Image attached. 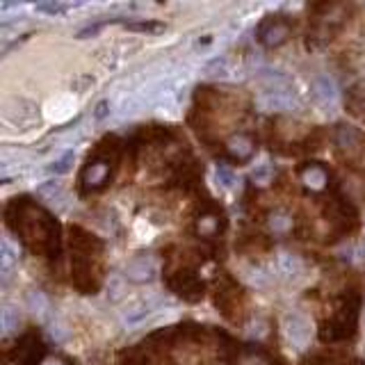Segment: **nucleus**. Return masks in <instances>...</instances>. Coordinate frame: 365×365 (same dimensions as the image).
Listing matches in <instances>:
<instances>
[{
	"label": "nucleus",
	"mask_w": 365,
	"mask_h": 365,
	"mask_svg": "<svg viewBox=\"0 0 365 365\" xmlns=\"http://www.w3.org/2000/svg\"><path fill=\"white\" fill-rule=\"evenodd\" d=\"M5 217L7 226L27 246L46 253L48 258H58L60 255V224L46 210L32 206L25 197H21L7 206Z\"/></svg>",
	"instance_id": "obj_1"
},
{
	"label": "nucleus",
	"mask_w": 365,
	"mask_h": 365,
	"mask_svg": "<svg viewBox=\"0 0 365 365\" xmlns=\"http://www.w3.org/2000/svg\"><path fill=\"white\" fill-rule=\"evenodd\" d=\"M359 308L361 299L359 295H347L343 299L340 308L336 310V315L319 326V340L322 343H338L345 340V338H352L356 331V319H359Z\"/></svg>",
	"instance_id": "obj_2"
},
{
	"label": "nucleus",
	"mask_w": 365,
	"mask_h": 365,
	"mask_svg": "<svg viewBox=\"0 0 365 365\" xmlns=\"http://www.w3.org/2000/svg\"><path fill=\"white\" fill-rule=\"evenodd\" d=\"M3 119L14 131H32L34 126H39L41 112L32 100L25 98H9L3 105Z\"/></svg>",
	"instance_id": "obj_3"
},
{
	"label": "nucleus",
	"mask_w": 365,
	"mask_h": 365,
	"mask_svg": "<svg viewBox=\"0 0 365 365\" xmlns=\"http://www.w3.org/2000/svg\"><path fill=\"white\" fill-rule=\"evenodd\" d=\"M71 279H73V286H76L82 295H94L98 290V277L94 272V265H91V255H82V253L73 255Z\"/></svg>",
	"instance_id": "obj_4"
},
{
	"label": "nucleus",
	"mask_w": 365,
	"mask_h": 365,
	"mask_svg": "<svg viewBox=\"0 0 365 365\" xmlns=\"http://www.w3.org/2000/svg\"><path fill=\"white\" fill-rule=\"evenodd\" d=\"M169 288H171V292H176V295L185 301H199L206 292L204 281H201L192 270H180L173 274V277H169Z\"/></svg>",
	"instance_id": "obj_5"
},
{
	"label": "nucleus",
	"mask_w": 365,
	"mask_h": 365,
	"mask_svg": "<svg viewBox=\"0 0 365 365\" xmlns=\"http://www.w3.org/2000/svg\"><path fill=\"white\" fill-rule=\"evenodd\" d=\"M260 112H288L297 107V98L288 89H267L255 98Z\"/></svg>",
	"instance_id": "obj_6"
},
{
	"label": "nucleus",
	"mask_w": 365,
	"mask_h": 365,
	"mask_svg": "<svg viewBox=\"0 0 365 365\" xmlns=\"http://www.w3.org/2000/svg\"><path fill=\"white\" fill-rule=\"evenodd\" d=\"M224 228H226V217L222 210L215 206L204 210L194 222V233L199 237H204V240H213V237H217Z\"/></svg>",
	"instance_id": "obj_7"
},
{
	"label": "nucleus",
	"mask_w": 365,
	"mask_h": 365,
	"mask_svg": "<svg viewBox=\"0 0 365 365\" xmlns=\"http://www.w3.org/2000/svg\"><path fill=\"white\" fill-rule=\"evenodd\" d=\"M288 36H290V23L283 21L281 16L270 18V21H265L258 27V39L263 46H267V48H277V46L286 44Z\"/></svg>",
	"instance_id": "obj_8"
},
{
	"label": "nucleus",
	"mask_w": 365,
	"mask_h": 365,
	"mask_svg": "<svg viewBox=\"0 0 365 365\" xmlns=\"http://www.w3.org/2000/svg\"><path fill=\"white\" fill-rule=\"evenodd\" d=\"M299 180L301 185L310 192H324L328 187V180H331V173L319 162H306L299 167Z\"/></svg>",
	"instance_id": "obj_9"
},
{
	"label": "nucleus",
	"mask_w": 365,
	"mask_h": 365,
	"mask_svg": "<svg viewBox=\"0 0 365 365\" xmlns=\"http://www.w3.org/2000/svg\"><path fill=\"white\" fill-rule=\"evenodd\" d=\"M14 359L21 365H41V361L46 359L44 356V343L34 333H27L23 340L16 345Z\"/></svg>",
	"instance_id": "obj_10"
},
{
	"label": "nucleus",
	"mask_w": 365,
	"mask_h": 365,
	"mask_svg": "<svg viewBox=\"0 0 365 365\" xmlns=\"http://www.w3.org/2000/svg\"><path fill=\"white\" fill-rule=\"evenodd\" d=\"M126 277L133 283H151L158 277V260L153 255H137L135 260L128 263Z\"/></svg>",
	"instance_id": "obj_11"
},
{
	"label": "nucleus",
	"mask_w": 365,
	"mask_h": 365,
	"mask_svg": "<svg viewBox=\"0 0 365 365\" xmlns=\"http://www.w3.org/2000/svg\"><path fill=\"white\" fill-rule=\"evenodd\" d=\"M224 151H226V155L231 160H235V162H246L253 155V151H255V142H253L251 135L235 133V135H231L226 140Z\"/></svg>",
	"instance_id": "obj_12"
},
{
	"label": "nucleus",
	"mask_w": 365,
	"mask_h": 365,
	"mask_svg": "<svg viewBox=\"0 0 365 365\" xmlns=\"http://www.w3.org/2000/svg\"><path fill=\"white\" fill-rule=\"evenodd\" d=\"M69 235H71V246L76 253H82V255H91V253H98L103 249V242L98 240L96 235H91L89 231L80 226H71L69 228Z\"/></svg>",
	"instance_id": "obj_13"
},
{
	"label": "nucleus",
	"mask_w": 365,
	"mask_h": 365,
	"mask_svg": "<svg viewBox=\"0 0 365 365\" xmlns=\"http://www.w3.org/2000/svg\"><path fill=\"white\" fill-rule=\"evenodd\" d=\"M326 217H331L336 226H340L343 231L356 226V210L352 204H347L345 199H333L331 206L326 208Z\"/></svg>",
	"instance_id": "obj_14"
},
{
	"label": "nucleus",
	"mask_w": 365,
	"mask_h": 365,
	"mask_svg": "<svg viewBox=\"0 0 365 365\" xmlns=\"http://www.w3.org/2000/svg\"><path fill=\"white\" fill-rule=\"evenodd\" d=\"M286 331H288V338L297 347H306L308 340H310V322L299 313H292L288 315L286 319Z\"/></svg>",
	"instance_id": "obj_15"
},
{
	"label": "nucleus",
	"mask_w": 365,
	"mask_h": 365,
	"mask_svg": "<svg viewBox=\"0 0 365 365\" xmlns=\"http://www.w3.org/2000/svg\"><path fill=\"white\" fill-rule=\"evenodd\" d=\"M333 142H336V149L340 153H354L361 146V133L356 131L354 126H345L343 124V126L336 128Z\"/></svg>",
	"instance_id": "obj_16"
},
{
	"label": "nucleus",
	"mask_w": 365,
	"mask_h": 365,
	"mask_svg": "<svg viewBox=\"0 0 365 365\" xmlns=\"http://www.w3.org/2000/svg\"><path fill=\"white\" fill-rule=\"evenodd\" d=\"M313 96L317 98V103L333 105L338 100V87H336L333 78L324 76V73H322V76H317L313 80Z\"/></svg>",
	"instance_id": "obj_17"
},
{
	"label": "nucleus",
	"mask_w": 365,
	"mask_h": 365,
	"mask_svg": "<svg viewBox=\"0 0 365 365\" xmlns=\"http://www.w3.org/2000/svg\"><path fill=\"white\" fill-rule=\"evenodd\" d=\"M36 197L46 204H51L55 208H64V201H67V192L60 185L58 180H46L36 187Z\"/></svg>",
	"instance_id": "obj_18"
},
{
	"label": "nucleus",
	"mask_w": 365,
	"mask_h": 365,
	"mask_svg": "<svg viewBox=\"0 0 365 365\" xmlns=\"http://www.w3.org/2000/svg\"><path fill=\"white\" fill-rule=\"evenodd\" d=\"M267 228L272 235H288L295 228V219H292L288 210L277 208L267 215Z\"/></svg>",
	"instance_id": "obj_19"
},
{
	"label": "nucleus",
	"mask_w": 365,
	"mask_h": 365,
	"mask_svg": "<svg viewBox=\"0 0 365 365\" xmlns=\"http://www.w3.org/2000/svg\"><path fill=\"white\" fill-rule=\"evenodd\" d=\"M25 304H27V310H30L36 319H46L51 315V301H48V297H46L41 290H30V292H27Z\"/></svg>",
	"instance_id": "obj_20"
},
{
	"label": "nucleus",
	"mask_w": 365,
	"mask_h": 365,
	"mask_svg": "<svg viewBox=\"0 0 365 365\" xmlns=\"http://www.w3.org/2000/svg\"><path fill=\"white\" fill-rule=\"evenodd\" d=\"M155 306H158V299H146V301H140V304H135V306H131L128 308V313H126V322L128 324H137V322H142V319H146L149 317L153 310H155Z\"/></svg>",
	"instance_id": "obj_21"
},
{
	"label": "nucleus",
	"mask_w": 365,
	"mask_h": 365,
	"mask_svg": "<svg viewBox=\"0 0 365 365\" xmlns=\"http://www.w3.org/2000/svg\"><path fill=\"white\" fill-rule=\"evenodd\" d=\"M14 263H16V255L12 251V246H9L7 240H3V244H0V274H3L5 283L9 281V277H12Z\"/></svg>",
	"instance_id": "obj_22"
},
{
	"label": "nucleus",
	"mask_w": 365,
	"mask_h": 365,
	"mask_svg": "<svg viewBox=\"0 0 365 365\" xmlns=\"http://www.w3.org/2000/svg\"><path fill=\"white\" fill-rule=\"evenodd\" d=\"M279 272L288 279L297 277V274L301 272V260L297 258L295 253H281L279 255Z\"/></svg>",
	"instance_id": "obj_23"
},
{
	"label": "nucleus",
	"mask_w": 365,
	"mask_h": 365,
	"mask_svg": "<svg viewBox=\"0 0 365 365\" xmlns=\"http://www.w3.org/2000/svg\"><path fill=\"white\" fill-rule=\"evenodd\" d=\"M126 295V277L124 274H109L107 279V299L119 301Z\"/></svg>",
	"instance_id": "obj_24"
},
{
	"label": "nucleus",
	"mask_w": 365,
	"mask_h": 365,
	"mask_svg": "<svg viewBox=\"0 0 365 365\" xmlns=\"http://www.w3.org/2000/svg\"><path fill=\"white\" fill-rule=\"evenodd\" d=\"M124 25H126V30H131V32H146V34H155V32L164 30V23H158V21H131Z\"/></svg>",
	"instance_id": "obj_25"
},
{
	"label": "nucleus",
	"mask_w": 365,
	"mask_h": 365,
	"mask_svg": "<svg viewBox=\"0 0 365 365\" xmlns=\"http://www.w3.org/2000/svg\"><path fill=\"white\" fill-rule=\"evenodd\" d=\"M206 76L210 78H226L228 76V58H215L206 64Z\"/></svg>",
	"instance_id": "obj_26"
},
{
	"label": "nucleus",
	"mask_w": 365,
	"mask_h": 365,
	"mask_svg": "<svg viewBox=\"0 0 365 365\" xmlns=\"http://www.w3.org/2000/svg\"><path fill=\"white\" fill-rule=\"evenodd\" d=\"M18 324H21V317H18V313L12 308V306H5L3 308V331L5 333H14Z\"/></svg>",
	"instance_id": "obj_27"
},
{
	"label": "nucleus",
	"mask_w": 365,
	"mask_h": 365,
	"mask_svg": "<svg viewBox=\"0 0 365 365\" xmlns=\"http://www.w3.org/2000/svg\"><path fill=\"white\" fill-rule=\"evenodd\" d=\"M71 5H64V3H58V0H46V3H36V12H44V14H51V16H58V14H64L69 12Z\"/></svg>",
	"instance_id": "obj_28"
},
{
	"label": "nucleus",
	"mask_w": 365,
	"mask_h": 365,
	"mask_svg": "<svg viewBox=\"0 0 365 365\" xmlns=\"http://www.w3.org/2000/svg\"><path fill=\"white\" fill-rule=\"evenodd\" d=\"M272 178H274V167H272V164H263V167H258L251 173L253 185H270Z\"/></svg>",
	"instance_id": "obj_29"
},
{
	"label": "nucleus",
	"mask_w": 365,
	"mask_h": 365,
	"mask_svg": "<svg viewBox=\"0 0 365 365\" xmlns=\"http://www.w3.org/2000/svg\"><path fill=\"white\" fill-rule=\"evenodd\" d=\"M73 160H76V153H71V151H69V153H64L60 160H55L48 169H51L53 173H67V171L71 169Z\"/></svg>",
	"instance_id": "obj_30"
},
{
	"label": "nucleus",
	"mask_w": 365,
	"mask_h": 365,
	"mask_svg": "<svg viewBox=\"0 0 365 365\" xmlns=\"http://www.w3.org/2000/svg\"><path fill=\"white\" fill-rule=\"evenodd\" d=\"M217 180H219V185L222 187H231L235 182V176H233V171H231L228 164H219L217 167Z\"/></svg>",
	"instance_id": "obj_31"
},
{
	"label": "nucleus",
	"mask_w": 365,
	"mask_h": 365,
	"mask_svg": "<svg viewBox=\"0 0 365 365\" xmlns=\"http://www.w3.org/2000/svg\"><path fill=\"white\" fill-rule=\"evenodd\" d=\"M48 333H51V338L55 343H64L69 338V328L64 326L62 322H53L51 328H48Z\"/></svg>",
	"instance_id": "obj_32"
},
{
	"label": "nucleus",
	"mask_w": 365,
	"mask_h": 365,
	"mask_svg": "<svg viewBox=\"0 0 365 365\" xmlns=\"http://www.w3.org/2000/svg\"><path fill=\"white\" fill-rule=\"evenodd\" d=\"M124 365H149V356L142 352H135L128 356V361H124Z\"/></svg>",
	"instance_id": "obj_33"
},
{
	"label": "nucleus",
	"mask_w": 365,
	"mask_h": 365,
	"mask_svg": "<svg viewBox=\"0 0 365 365\" xmlns=\"http://www.w3.org/2000/svg\"><path fill=\"white\" fill-rule=\"evenodd\" d=\"M107 114H109V103H107V100H100V103L96 105V109H94V119L103 121Z\"/></svg>",
	"instance_id": "obj_34"
},
{
	"label": "nucleus",
	"mask_w": 365,
	"mask_h": 365,
	"mask_svg": "<svg viewBox=\"0 0 365 365\" xmlns=\"http://www.w3.org/2000/svg\"><path fill=\"white\" fill-rule=\"evenodd\" d=\"M249 279H251V283H255V286H265V283H267V281L263 279V272H258V270H251L249 272Z\"/></svg>",
	"instance_id": "obj_35"
},
{
	"label": "nucleus",
	"mask_w": 365,
	"mask_h": 365,
	"mask_svg": "<svg viewBox=\"0 0 365 365\" xmlns=\"http://www.w3.org/2000/svg\"><path fill=\"white\" fill-rule=\"evenodd\" d=\"M41 365H67V361L60 359V356H46L41 361Z\"/></svg>",
	"instance_id": "obj_36"
},
{
	"label": "nucleus",
	"mask_w": 365,
	"mask_h": 365,
	"mask_svg": "<svg viewBox=\"0 0 365 365\" xmlns=\"http://www.w3.org/2000/svg\"><path fill=\"white\" fill-rule=\"evenodd\" d=\"M361 255H363V260H365V242L361 244Z\"/></svg>",
	"instance_id": "obj_37"
},
{
	"label": "nucleus",
	"mask_w": 365,
	"mask_h": 365,
	"mask_svg": "<svg viewBox=\"0 0 365 365\" xmlns=\"http://www.w3.org/2000/svg\"><path fill=\"white\" fill-rule=\"evenodd\" d=\"M356 365H365V363H356Z\"/></svg>",
	"instance_id": "obj_38"
}]
</instances>
